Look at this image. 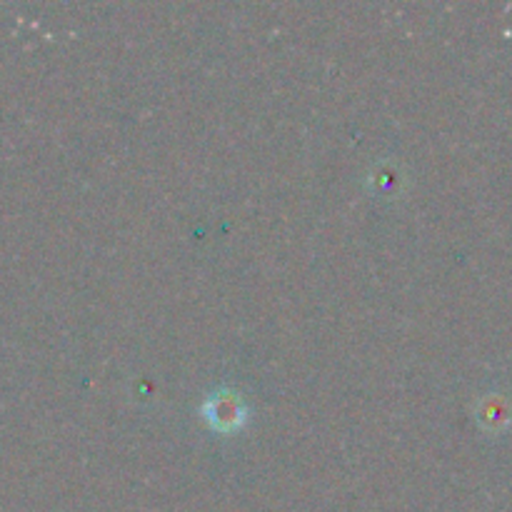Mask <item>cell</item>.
I'll use <instances>...</instances> for the list:
<instances>
[{
    "instance_id": "6da1fadb",
    "label": "cell",
    "mask_w": 512,
    "mask_h": 512,
    "mask_svg": "<svg viewBox=\"0 0 512 512\" xmlns=\"http://www.w3.org/2000/svg\"><path fill=\"white\" fill-rule=\"evenodd\" d=\"M203 418L208 420V425L218 433H233L240 430L248 420V405L240 400V395H235L233 390H220V393L210 395L203 403Z\"/></svg>"
}]
</instances>
